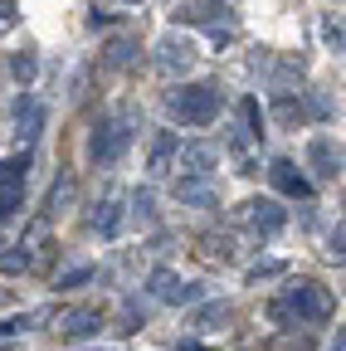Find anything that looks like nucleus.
I'll return each mask as SVG.
<instances>
[{
  "label": "nucleus",
  "instance_id": "f3484780",
  "mask_svg": "<svg viewBox=\"0 0 346 351\" xmlns=\"http://www.w3.org/2000/svg\"><path fill=\"white\" fill-rule=\"evenodd\" d=\"M195 244H200L195 254H200L205 263H220V269H225V263H234V239H230V234H214V230H210V234H200Z\"/></svg>",
  "mask_w": 346,
  "mask_h": 351
},
{
  "label": "nucleus",
  "instance_id": "2f4dec72",
  "mask_svg": "<svg viewBox=\"0 0 346 351\" xmlns=\"http://www.w3.org/2000/svg\"><path fill=\"white\" fill-rule=\"evenodd\" d=\"M103 351H108V346H103Z\"/></svg>",
  "mask_w": 346,
  "mask_h": 351
},
{
  "label": "nucleus",
  "instance_id": "2eb2a0df",
  "mask_svg": "<svg viewBox=\"0 0 346 351\" xmlns=\"http://www.w3.org/2000/svg\"><path fill=\"white\" fill-rule=\"evenodd\" d=\"M88 230H93V234H103V239H112V234L122 230V200H117V195H108V200H98V205H93Z\"/></svg>",
  "mask_w": 346,
  "mask_h": 351
},
{
  "label": "nucleus",
  "instance_id": "0eeeda50",
  "mask_svg": "<svg viewBox=\"0 0 346 351\" xmlns=\"http://www.w3.org/2000/svg\"><path fill=\"white\" fill-rule=\"evenodd\" d=\"M25 181H29V152H15L0 161V219H10L25 205Z\"/></svg>",
  "mask_w": 346,
  "mask_h": 351
},
{
  "label": "nucleus",
  "instance_id": "9d476101",
  "mask_svg": "<svg viewBox=\"0 0 346 351\" xmlns=\"http://www.w3.org/2000/svg\"><path fill=\"white\" fill-rule=\"evenodd\" d=\"M108 327V313H103V307H69V313L59 317V332L69 337V341H88V337H98Z\"/></svg>",
  "mask_w": 346,
  "mask_h": 351
},
{
  "label": "nucleus",
  "instance_id": "f03ea898",
  "mask_svg": "<svg viewBox=\"0 0 346 351\" xmlns=\"http://www.w3.org/2000/svg\"><path fill=\"white\" fill-rule=\"evenodd\" d=\"M166 112L181 127H210L220 117V88L214 83H181L166 93Z\"/></svg>",
  "mask_w": 346,
  "mask_h": 351
},
{
  "label": "nucleus",
  "instance_id": "4be33fe9",
  "mask_svg": "<svg viewBox=\"0 0 346 351\" xmlns=\"http://www.w3.org/2000/svg\"><path fill=\"white\" fill-rule=\"evenodd\" d=\"M132 219H137V225H151V219H156V195L151 191H137L132 195Z\"/></svg>",
  "mask_w": 346,
  "mask_h": 351
},
{
  "label": "nucleus",
  "instance_id": "bb28decb",
  "mask_svg": "<svg viewBox=\"0 0 346 351\" xmlns=\"http://www.w3.org/2000/svg\"><path fill=\"white\" fill-rule=\"evenodd\" d=\"M322 39H327V49L341 54V20H322Z\"/></svg>",
  "mask_w": 346,
  "mask_h": 351
},
{
  "label": "nucleus",
  "instance_id": "423d86ee",
  "mask_svg": "<svg viewBox=\"0 0 346 351\" xmlns=\"http://www.w3.org/2000/svg\"><path fill=\"white\" fill-rule=\"evenodd\" d=\"M220 142H181L176 147V166L171 171H181L176 181H210L214 166H220Z\"/></svg>",
  "mask_w": 346,
  "mask_h": 351
},
{
  "label": "nucleus",
  "instance_id": "393cba45",
  "mask_svg": "<svg viewBox=\"0 0 346 351\" xmlns=\"http://www.w3.org/2000/svg\"><path fill=\"white\" fill-rule=\"evenodd\" d=\"M20 25V5H15V0H0V34H10Z\"/></svg>",
  "mask_w": 346,
  "mask_h": 351
},
{
  "label": "nucleus",
  "instance_id": "39448f33",
  "mask_svg": "<svg viewBox=\"0 0 346 351\" xmlns=\"http://www.w3.org/2000/svg\"><path fill=\"white\" fill-rule=\"evenodd\" d=\"M49 234H45V225H34L25 239H15L5 254H0V274H29V269H39V263L49 258Z\"/></svg>",
  "mask_w": 346,
  "mask_h": 351
},
{
  "label": "nucleus",
  "instance_id": "a878e982",
  "mask_svg": "<svg viewBox=\"0 0 346 351\" xmlns=\"http://www.w3.org/2000/svg\"><path fill=\"white\" fill-rule=\"evenodd\" d=\"M88 278H93V263H83V269H69L59 278V288H78V283H88Z\"/></svg>",
  "mask_w": 346,
  "mask_h": 351
},
{
  "label": "nucleus",
  "instance_id": "7c9ffc66",
  "mask_svg": "<svg viewBox=\"0 0 346 351\" xmlns=\"http://www.w3.org/2000/svg\"><path fill=\"white\" fill-rule=\"evenodd\" d=\"M127 5H142V0H127Z\"/></svg>",
  "mask_w": 346,
  "mask_h": 351
},
{
  "label": "nucleus",
  "instance_id": "ddd939ff",
  "mask_svg": "<svg viewBox=\"0 0 346 351\" xmlns=\"http://www.w3.org/2000/svg\"><path fill=\"white\" fill-rule=\"evenodd\" d=\"M176 132H156V142L147 152V176L151 181H161V176H171V166H176Z\"/></svg>",
  "mask_w": 346,
  "mask_h": 351
},
{
  "label": "nucleus",
  "instance_id": "4468645a",
  "mask_svg": "<svg viewBox=\"0 0 346 351\" xmlns=\"http://www.w3.org/2000/svg\"><path fill=\"white\" fill-rule=\"evenodd\" d=\"M225 322H234V302H225V298L220 302H200L195 313H190V327L195 332H220Z\"/></svg>",
  "mask_w": 346,
  "mask_h": 351
},
{
  "label": "nucleus",
  "instance_id": "9b49d317",
  "mask_svg": "<svg viewBox=\"0 0 346 351\" xmlns=\"http://www.w3.org/2000/svg\"><path fill=\"white\" fill-rule=\"evenodd\" d=\"M269 181H273L288 200H308V195H312V181H308V176L297 171V161H288V156H278V161L269 166Z\"/></svg>",
  "mask_w": 346,
  "mask_h": 351
},
{
  "label": "nucleus",
  "instance_id": "aec40b11",
  "mask_svg": "<svg viewBox=\"0 0 346 351\" xmlns=\"http://www.w3.org/2000/svg\"><path fill=\"white\" fill-rule=\"evenodd\" d=\"M234 127L244 132L249 142L264 137V112H258V103H254V98H244V103H239V122H234Z\"/></svg>",
  "mask_w": 346,
  "mask_h": 351
},
{
  "label": "nucleus",
  "instance_id": "f257e3e1",
  "mask_svg": "<svg viewBox=\"0 0 346 351\" xmlns=\"http://www.w3.org/2000/svg\"><path fill=\"white\" fill-rule=\"evenodd\" d=\"M137 127H142L137 108H112V112H103V117H98V127H93L88 156H93L98 166H117V161H122V152L132 147Z\"/></svg>",
  "mask_w": 346,
  "mask_h": 351
},
{
  "label": "nucleus",
  "instance_id": "7ed1b4c3",
  "mask_svg": "<svg viewBox=\"0 0 346 351\" xmlns=\"http://www.w3.org/2000/svg\"><path fill=\"white\" fill-rule=\"evenodd\" d=\"M278 302L293 313V322H297V327H302V322H308V327H327V322H332V313H336L332 288H322L317 278H297Z\"/></svg>",
  "mask_w": 346,
  "mask_h": 351
},
{
  "label": "nucleus",
  "instance_id": "dca6fc26",
  "mask_svg": "<svg viewBox=\"0 0 346 351\" xmlns=\"http://www.w3.org/2000/svg\"><path fill=\"white\" fill-rule=\"evenodd\" d=\"M176 200L195 205V210H214L220 205V191H214L210 181H176Z\"/></svg>",
  "mask_w": 346,
  "mask_h": 351
},
{
  "label": "nucleus",
  "instance_id": "c756f323",
  "mask_svg": "<svg viewBox=\"0 0 346 351\" xmlns=\"http://www.w3.org/2000/svg\"><path fill=\"white\" fill-rule=\"evenodd\" d=\"M181 351H210V346H195V341H186V346H181Z\"/></svg>",
  "mask_w": 346,
  "mask_h": 351
},
{
  "label": "nucleus",
  "instance_id": "412c9836",
  "mask_svg": "<svg viewBox=\"0 0 346 351\" xmlns=\"http://www.w3.org/2000/svg\"><path fill=\"white\" fill-rule=\"evenodd\" d=\"M69 200H73V176H59L49 200H45V215H59V205H69Z\"/></svg>",
  "mask_w": 346,
  "mask_h": 351
},
{
  "label": "nucleus",
  "instance_id": "c85d7f7f",
  "mask_svg": "<svg viewBox=\"0 0 346 351\" xmlns=\"http://www.w3.org/2000/svg\"><path fill=\"white\" fill-rule=\"evenodd\" d=\"M15 78H34V59H29V54L15 59Z\"/></svg>",
  "mask_w": 346,
  "mask_h": 351
},
{
  "label": "nucleus",
  "instance_id": "1a4fd4ad",
  "mask_svg": "<svg viewBox=\"0 0 346 351\" xmlns=\"http://www.w3.org/2000/svg\"><path fill=\"white\" fill-rule=\"evenodd\" d=\"M147 293L166 307H186V302H200V283H186L176 269H151L147 274Z\"/></svg>",
  "mask_w": 346,
  "mask_h": 351
},
{
  "label": "nucleus",
  "instance_id": "20e7f679",
  "mask_svg": "<svg viewBox=\"0 0 346 351\" xmlns=\"http://www.w3.org/2000/svg\"><path fill=\"white\" fill-rule=\"evenodd\" d=\"M151 64H156L161 78H186V73L195 69V39L181 34V29L161 34V39H156V49H151Z\"/></svg>",
  "mask_w": 346,
  "mask_h": 351
},
{
  "label": "nucleus",
  "instance_id": "f8f14e48",
  "mask_svg": "<svg viewBox=\"0 0 346 351\" xmlns=\"http://www.w3.org/2000/svg\"><path fill=\"white\" fill-rule=\"evenodd\" d=\"M308 166L322 176V181H336V176H341V147H336L332 137H312V147H308Z\"/></svg>",
  "mask_w": 346,
  "mask_h": 351
},
{
  "label": "nucleus",
  "instance_id": "6ab92c4d",
  "mask_svg": "<svg viewBox=\"0 0 346 351\" xmlns=\"http://www.w3.org/2000/svg\"><path fill=\"white\" fill-rule=\"evenodd\" d=\"M39 127H45V108H39L34 98L20 103V142H25V152H29V142L39 137Z\"/></svg>",
  "mask_w": 346,
  "mask_h": 351
},
{
  "label": "nucleus",
  "instance_id": "6e6552de",
  "mask_svg": "<svg viewBox=\"0 0 346 351\" xmlns=\"http://www.w3.org/2000/svg\"><path fill=\"white\" fill-rule=\"evenodd\" d=\"M234 219H239V225L244 230H254V234H278L283 225H288V210L278 205V200H269V195H258V200H244L239 210H234Z\"/></svg>",
  "mask_w": 346,
  "mask_h": 351
},
{
  "label": "nucleus",
  "instance_id": "5701e85b",
  "mask_svg": "<svg viewBox=\"0 0 346 351\" xmlns=\"http://www.w3.org/2000/svg\"><path fill=\"white\" fill-rule=\"evenodd\" d=\"M278 274H283V263H278V258H264V263H254L244 278H249V288H258V283H269V278H278Z\"/></svg>",
  "mask_w": 346,
  "mask_h": 351
},
{
  "label": "nucleus",
  "instance_id": "a211bd4d",
  "mask_svg": "<svg viewBox=\"0 0 346 351\" xmlns=\"http://www.w3.org/2000/svg\"><path fill=\"white\" fill-rule=\"evenodd\" d=\"M137 54H142V44H137V39H112V44H108V59H103V69L122 73V69H132V64H137Z\"/></svg>",
  "mask_w": 346,
  "mask_h": 351
},
{
  "label": "nucleus",
  "instance_id": "cd10ccee",
  "mask_svg": "<svg viewBox=\"0 0 346 351\" xmlns=\"http://www.w3.org/2000/svg\"><path fill=\"white\" fill-rule=\"evenodd\" d=\"M341 244H346V234H341V225H336V230H332V239H327V254H332L336 263H341Z\"/></svg>",
  "mask_w": 346,
  "mask_h": 351
},
{
  "label": "nucleus",
  "instance_id": "b1692460",
  "mask_svg": "<svg viewBox=\"0 0 346 351\" xmlns=\"http://www.w3.org/2000/svg\"><path fill=\"white\" fill-rule=\"evenodd\" d=\"M39 317H45V313H25V317H5V322H0V341H5V337H20V332H29V322H39Z\"/></svg>",
  "mask_w": 346,
  "mask_h": 351
}]
</instances>
